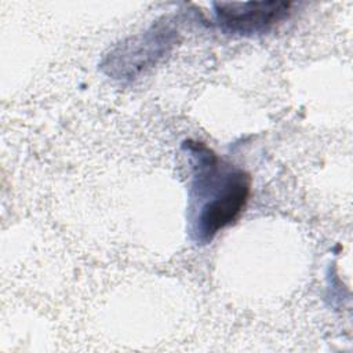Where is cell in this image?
Wrapping results in <instances>:
<instances>
[{
    "instance_id": "1",
    "label": "cell",
    "mask_w": 353,
    "mask_h": 353,
    "mask_svg": "<svg viewBox=\"0 0 353 353\" xmlns=\"http://www.w3.org/2000/svg\"><path fill=\"white\" fill-rule=\"evenodd\" d=\"M192 164L189 233L197 244H208L244 210L251 178L241 168L219 159L203 142L186 141Z\"/></svg>"
},
{
    "instance_id": "2",
    "label": "cell",
    "mask_w": 353,
    "mask_h": 353,
    "mask_svg": "<svg viewBox=\"0 0 353 353\" xmlns=\"http://www.w3.org/2000/svg\"><path fill=\"white\" fill-rule=\"evenodd\" d=\"M214 14L218 26L239 36H254L266 33L292 11L291 1H243V3H214Z\"/></svg>"
}]
</instances>
